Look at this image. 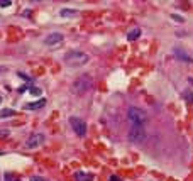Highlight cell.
<instances>
[{
    "mask_svg": "<svg viewBox=\"0 0 193 181\" xmlns=\"http://www.w3.org/2000/svg\"><path fill=\"white\" fill-rule=\"evenodd\" d=\"M171 19H175L176 22H185V19H183L181 16H176V14H173V16H171Z\"/></svg>",
    "mask_w": 193,
    "mask_h": 181,
    "instance_id": "16",
    "label": "cell"
},
{
    "mask_svg": "<svg viewBox=\"0 0 193 181\" xmlns=\"http://www.w3.org/2000/svg\"><path fill=\"white\" fill-rule=\"evenodd\" d=\"M127 139L134 142V144H142L146 140V130L142 125H132L129 132H127Z\"/></svg>",
    "mask_w": 193,
    "mask_h": 181,
    "instance_id": "4",
    "label": "cell"
},
{
    "mask_svg": "<svg viewBox=\"0 0 193 181\" xmlns=\"http://www.w3.org/2000/svg\"><path fill=\"white\" fill-rule=\"evenodd\" d=\"M92 86H93V80H92V76H88V75H81V76H78L76 80H75L71 90H73L76 95H83V93H87V92H90Z\"/></svg>",
    "mask_w": 193,
    "mask_h": 181,
    "instance_id": "2",
    "label": "cell"
},
{
    "mask_svg": "<svg viewBox=\"0 0 193 181\" xmlns=\"http://www.w3.org/2000/svg\"><path fill=\"white\" fill-rule=\"evenodd\" d=\"M63 39H64L63 34H59V32H51V34L46 37V41L44 42H46V46H49V47H56V46H59V44L63 42Z\"/></svg>",
    "mask_w": 193,
    "mask_h": 181,
    "instance_id": "7",
    "label": "cell"
},
{
    "mask_svg": "<svg viewBox=\"0 0 193 181\" xmlns=\"http://www.w3.org/2000/svg\"><path fill=\"white\" fill-rule=\"evenodd\" d=\"M46 105V98H41L37 102H31V103H26L24 105V110H39Z\"/></svg>",
    "mask_w": 193,
    "mask_h": 181,
    "instance_id": "9",
    "label": "cell"
},
{
    "mask_svg": "<svg viewBox=\"0 0 193 181\" xmlns=\"http://www.w3.org/2000/svg\"><path fill=\"white\" fill-rule=\"evenodd\" d=\"M59 16L64 17V19H71V17L78 16V10L76 9H63V10H59Z\"/></svg>",
    "mask_w": 193,
    "mask_h": 181,
    "instance_id": "11",
    "label": "cell"
},
{
    "mask_svg": "<svg viewBox=\"0 0 193 181\" xmlns=\"http://www.w3.org/2000/svg\"><path fill=\"white\" fill-rule=\"evenodd\" d=\"M70 125H71L73 132H76L78 137H85V135H87V122H85L83 119H80V117H71V119H70Z\"/></svg>",
    "mask_w": 193,
    "mask_h": 181,
    "instance_id": "5",
    "label": "cell"
},
{
    "mask_svg": "<svg viewBox=\"0 0 193 181\" xmlns=\"http://www.w3.org/2000/svg\"><path fill=\"white\" fill-rule=\"evenodd\" d=\"M109 181H122V180H120L119 176H110V178H109Z\"/></svg>",
    "mask_w": 193,
    "mask_h": 181,
    "instance_id": "21",
    "label": "cell"
},
{
    "mask_svg": "<svg viewBox=\"0 0 193 181\" xmlns=\"http://www.w3.org/2000/svg\"><path fill=\"white\" fill-rule=\"evenodd\" d=\"M44 140H46V135L41 134V132H36V134L29 135V139L26 140V147H27V149H36V147L42 146Z\"/></svg>",
    "mask_w": 193,
    "mask_h": 181,
    "instance_id": "6",
    "label": "cell"
},
{
    "mask_svg": "<svg viewBox=\"0 0 193 181\" xmlns=\"http://www.w3.org/2000/svg\"><path fill=\"white\" fill-rule=\"evenodd\" d=\"M10 4H12L10 0H0V7H9Z\"/></svg>",
    "mask_w": 193,
    "mask_h": 181,
    "instance_id": "17",
    "label": "cell"
},
{
    "mask_svg": "<svg viewBox=\"0 0 193 181\" xmlns=\"http://www.w3.org/2000/svg\"><path fill=\"white\" fill-rule=\"evenodd\" d=\"M75 181H93V174L90 173H85V171H76L73 174Z\"/></svg>",
    "mask_w": 193,
    "mask_h": 181,
    "instance_id": "10",
    "label": "cell"
},
{
    "mask_svg": "<svg viewBox=\"0 0 193 181\" xmlns=\"http://www.w3.org/2000/svg\"><path fill=\"white\" fill-rule=\"evenodd\" d=\"M183 98L186 100L188 103H193V95H192V92H185V93H183Z\"/></svg>",
    "mask_w": 193,
    "mask_h": 181,
    "instance_id": "15",
    "label": "cell"
},
{
    "mask_svg": "<svg viewBox=\"0 0 193 181\" xmlns=\"http://www.w3.org/2000/svg\"><path fill=\"white\" fill-rule=\"evenodd\" d=\"M137 37H141V29L139 27H136V29L127 32V41H136Z\"/></svg>",
    "mask_w": 193,
    "mask_h": 181,
    "instance_id": "12",
    "label": "cell"
},
{
    "mask_svg": "<svg viewBox=\"0 0 193 181\" xmlns=\"http://www.w3.org/2000/svg\"><path fill=\"white\" fill-rule=\"evenodd\" d=\"M29 93L34 95V97H39V95H41V88H37V86H31V88H29Z\"/></svg>",
    "mask_w": 193,
    "mask_h": 181,
    "instance_id": "14",
    "label": "cell"
},
{
    "mask_svg": "<svg viewBox=\"0 0 193 181\" xmlns=\"http://www.w3.org/2000/svg\"><path fill=\"white\" fill-rule=\"evenodd\" d=\"M127 119L132 125H144L147 122V114L137 107H131L127 110Z\"/></svg>",
    "mask_w": 193,
    "mask_h": 181,
    "instance_id": "3",
    "label": "cell"
},
{
    "mask_svg": "<svg viewBox=\"0 0 193 181\" xmlns=\"http://www.w3.org/2000/svg\"><path fill=\"white\" fill-rule=\"evenodd\" d=\"M17 75H19V76H21L22 80H26V81H31V78L27 76V75H24V73H17Z\"/></svg>",
    "mask_w": 193,
    "mask_h": 181,
    "instance_id": "20",
    "label": "cell"
},
{
    "mask_svg": "<svg viewBox=\"0 0 193 181\" xmlns=\"http://www.w3.org/2000/svg\"><path fill=\"white\" fill-rule=\"evenodd\" d=\"M88 61H90V56L85 54V52H81V51H70V52L64 54V63L71 68L73 66L75 68L83 66V64H87Z\"/></svg>",
    "mask_w": 193,
    "mask_h": 181,
    "instance_id": "1",
    "label": "cell"
},
{
    "mask_svg": "<svg viewBox=\"0 0 193 181\" xmlns=\"http://www.w3.org/2000/svg\"><path fill=\"white\" fill-rule=\"evenodd\" d=\"M0 103H2V97H0Z\"/></svg>",
    "mask_w": 193,
    "mask_h": 181,
    "instance_id": "22",
    "label": "cell"
},
{
    "mask_svg": "<svg viewBox=\"0 0 193 181\" xmlns=\"http://www.w3.org/2000/svg\"><path fill=\"white\" fill-rule=\"evenodd\" d=\"M17 112L14 109H2L0 110V119H7V117H14Z\"/></svg>",
    "mask_w": 193,
    "mask_h": 181,
    "instance_id": "13",
    "label": "cell"
},
{
    "mask_svg": "<svg viewBox=\"0 0 193 181\" xmlns=\"http://www.w3.org/2000/svg\"><path fill=\"white\" fill-rule=\"evenodd\" d=\"M7 135H9V130H7V129L0 130V139H4V137H7Z\"/></svg>",
    "mask_w": 193,
    "mask_h": 181,
    "instance_id": "19",
    "label": "cell"
},
{
    "mask_svg": "<svg viewBox=\"0 0 193 181\" xmlns=\"http://www.w3.org/2000/svg\"><path fill=\"white\" fill-rule=\"evenodd\" d=\"M173 52H175V56H176L178 59H181V61H185V63H193V56L192 54H188L186 49L176 46L175 49H173Z\"/></svg>",
    "mask_w": 193,
    "mask_h": 181,
    "instance_id": "8",
    "label": "cell"
},
{
    "mask_svg": "<svg viewBox=\"0 0 193 181\" xmlns=\"http://www.w3.org/2000/svg\"><path fill=\"white\" fill-rule=\"evenodd\" d=\"M31 181H49V180H46V178H41V176H32Z\"/></svg>",
    "mask_w": 193,
    "mask_h": 181,
    "instance_id": "18",
    "label": "cell"
}]
</instances>
